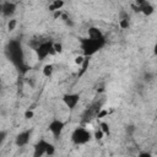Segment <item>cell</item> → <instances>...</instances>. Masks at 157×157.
I'll use <instances>...</instances> for the list:
<instances>
[{"mask_svg": "<svg viewBox=\"0 0 157 157\" xmlns=\"http://www.w3.org/2000/svg\"><path fill=\"white\" fill-rule=\"evenodd\" d=\"M80 48L82 50V55L86 56V58H90L92 55H94L99 49L103 48V45H101L99 43L90 39V38H81L80 39Z\"/></svg>", "mask_w": 157, "mask_h": 157, "instance_id": "cell-3", "label": "cell"}, {"mask_svg": "<svg viewBox=\"0 0 157 157\" xmlns=\"http://www.w3.org/2000/svg\"><path fill=\"white\" fill-rule=\"evenodd\" d=\"M137 11H141L145 16H151L155 12V7L148 1H139L137 2Z\"/></svg>", "mask_w": 157, "mask_h": 157, "instance_id": "cell-11", "label": "cell"}, {"mask_svg": "<svg viewBox=\"0 0 157 157\" xmlns=\"http://www.w3.org/2000/svg\"><path fill=\"white\" fill-rule=\"evenodd\" d=\"M64 5H65V2H64L63 0H54L53 2L49 4V10H50L52 12L59 11V10H61V9L64 7Z\"/></svg>", "mask_w": 157, "mask_h": 157, "instance_id": "cell-12", "label": "cell"}, {"mask_svg": "<svg viewBox=\"0 0 157 157\" xmlns=\"http://www.w3.org/2000/svg\"><path fill=\"white\" fill-rule=\"evenodd\" d=\"M6 139H7V131L6 130H0V146L4 145Z\"/></svg>", "mask_w": 157, "mask_h": 157, "instance_id": "cell-19", "label": "cell"}, {"mask_svg": "<svg viewBox=\"0 0 157 157\" xmlns=\"http://www.w3.org/2000/svg\"><path fill=\"white\" fill-rule=\"evenodd\" d=\"M91 140H92V132L83 126H78L71 132V141L77 146L86 145Z\"/></svg>", "mask_w": 157, "mask_h": 157, "instance_id": "cell-2", "label": "cell"}, {"mask_svg": "<svg viewBox=\"0 0 157 157\" xmlns=\"http://www.w3.org/2000/svg\"><path fill=\"white\" fill-rule=\"evenodd\" d=\"M0 90H1V86H0Z\"/></svg>", "mask_w": 157, "mask_h": 157, "instance_id": "cell-26", "label": "cell"}, {"mask_svg": "<svg viewBox=\"0 0 157 157\" xmlns=\"http://www.w3.org/2000/svg\"><path fill=\"white\" fill-rule=\"evenodd\" d=\"M80 99H81V96H80L78 93H74V92H71V93H65V94L63 96V103L65 104V107H66L70 112H72V110L77 107V104L80 103Z\"/></svg>", "mask_w": 157, "mask_h": 157, "instance_id": "cell-6", "label": "cell"}, {"mask_svg": "<svg viewBox=\"0 0 157 157\" xmlns=\"http://www.w3.org/2000/svg\"><path fill=\"white\" fill-rule=\"evenodd\" d=\"M137 157H155V156H152L150 152H141Z\"/></svg>", "mask_w": 157, "mask_h": 157, "instance_id": "cell-24", "label": "cell"}, {"mask_svg": "<svg viewBox=\"0 0 157 157\" xmlns=\"http://www.w3.org/2000/svg\"><path fill=\"white\" fill-rule=\"evenodd\" d=\"M108 114V110L107 109H101L98 113H97V118H103V117H105Z\"/></svg>", "mask_w": 157, "mask_h": 157, "instance_id": "cell-22", "label": "cell"}, {"mask_svg": "<svg viewBox=\"0 0 157 157\" xmlns=\"http://www.w3.org/2000/svg\"><path fill=\"white\" fill-rule=\"evenodd\" d=\"M48 129H49V131L52 132V135H53L55 139H58V137L63 134V131H64V129H65V123H64L63 120L55 118V119H53V120L49 123Z\"/></svg>", "mask_w": 157, "mask_h": 157, "instance_id": "cell-7", "label": "cell"}, {"mask_svg": "<svg viewBox=\"0 0 157 157\" xmlns=\"http://www.w3.org/2000/svg\"><path fill=\"white\" fill-rule=\"evenodd\" d=\"M55 153V146L52 142H48L44 139H40L33 146V157L53 156Z\"/></svg>", "mask_w": 157, "mask_h": 157, "instance_id": "cell-1", "label": "cell"}, {"mask_svg": "<svg viewBox=\"0 0 157 157\" xmlns=\"http://www.w3.org/2000/svg\"><path fill=\"white\" fill-rule=\"evenodd\" d=\"M119 26H120L121 29H126L129 27V18L128 17L126 18H121L120 22H119Z\"/></svg>", "mask_w": 157, "mask_h": 157, "instance_id": "cell-20", "label": "cell"}, {"mask_svg": "<svg viewBox=\"0 0 157 157\" xmlns=\"http://www.w3.org/2000/svg\"><path fill=\"white\" fill-rule=\"evenodd\" d=\"M7 52H9V56L11 58V60L18 65L22 61V49H21V44L16 40H11L9 43L7 47Z\"/></svg>", "mask_w": 157, "mask_h": 157, "instance_id": "cell-5", "label": "cell"}, {"mask_svg": "<svg viewBox=\"0 0 157 157\" xmlns=\"http://www.w3.org/2000/svg\"><path fill=\"white\" fill-rule=\"evenodd\" d=\"M32 129H26V130H22L20 131L16 137H15V145L17 147H23L26 145H28L29 140H31V135H32Z\"/></svg>", "mask_w": 157, "mask_h": 157, "instance_id": "cell-8", "label": "cell"}, {"mask_svg": "<svg viewBox=\"0 0 157 157\" xmlns=\"http://www.w3.org/2000/svg\"><path fill=\"white\" fill-rule=\"evenodd\" d=\"M104 135H109L110 134V128H109V124L105 123V121H101L99 124V128H98Z\"/></svg>", "mask_w": 157, "mask_h": 157, "instance_id": "cell-14", "label": "cell"}, {"mask_svg": "<svg viewBox=\"0 0 157 157\" xmlns=\"http://www.w3.org/2000/svg\"><path fill=\"white\" fill-rule=\"evenodd\" d=\"M53 50L55 52V54H61L64 50V47L59 42H53Z\"/></svg>", "mask_w": 157, "mask_h": 157, "instance_id": "cell-15", "label": "cell"}, {"mask_svg": "<svg viewBox=\"0 0 157 157\" xmlns=\"http://www.w3.org/2000/svg\"><path fill=\"white\" fill-rule=\"evenodd\" d=\"M23 117H25V119H27V120H29V119H32L33 117H34V112H33V109H31V108H28L25 113H23Z\"/></svg>", "mask_w": 157, "mask_h": 157, "instance_id": "cell-18", "label": "cell"}, {"mask_svg": "<svg viewBox=\"0 0 157 157\" xmlns=\"http://www.w3.org/2000/svg\"><path fill=\"white\" fill-rule=\"evenodd\" d=\"M34 52H36V55H37L38 60H44L49 55H54L55 54V52L53 50V42H50V40L40 42L34 48Z\"/></svg>", "mask_w": 157, "mask_h": 157, "instance_id": "cell-4", "label": "cell"}, {"mask_svg": "<svg viewBox=\"0 0 157 157\" xmlns=\"http://www.w3.org/2000/svg\"><path fill=\"white\" fill-rule=\"evenodd\" d=\"M103 136H104V134H103L99 129H97V130L92 134V137H94L96 140H102V139H103Z\"/></svg>", "mask_w": 157, "mask_h": 157, "instance_id": "cell-21", "label": "cell"}, {"mask_svg": "<svg viewBox=\"0 0 157 157\" xmlns=\"http://www.w3.org/2000/svg\"><path fill=\"white\" fill-rule=\"evenodd\" d=\"M16 26H17V20L10 18L9 22H7V29H9V31H13V29L16 28Z\"/></svg>", "mask_w": 157, "mask_h": 157, "instance_id": "cell-16", "label": "cell"}, {"mask_svg": "<svg viewBox=\"0 0 157 157\" xmlns=\"http://www.w3.org/2000/svg\"><path fill=\"white\" fill-rule=\"evenodd\" d=\"M61 16H63V11H61V10H59V11H54V12H53V17H54V20L60 18Z\"/></svg>", "mask_w": 157, "mask_h": 157, "instance_id": "cell-23", "label": "cell"}, {"mask_svg": "<svg viewBox=\"0 0 157 157\" xmlns=\"http://www.w3.org/2000/svg\"><path fill=\"white\" fill-rule=\"evenodd\" d=\"M42 72H43V76L50 77V76L53 75V72H54V66H53V64H47V65H44Z\"/></svg>", "mask_w": 157, "mask_h": 157, "instance_id": "cell-13", "label": "cell"}, {"mask_svg": "<svg viewBox=\"0 0 157 157\" xmlns=\"http://www.w3.org/2000/svg\"><path fill=\"white\" fill-rule=\"evenodd\" d=\"M1 11H2V2H0V15H1Z\"/></svg>", "mask_w": 157, "mask_h": 157, "instance_id": "cell-25", "label": "cell"}, {"mask_svg": "<svg viewBox=\"0 0 157 157\" xmlns=\"http://www.w3.org/2000/svg\"><path fill=\"white\" fill-rule=\"evenodd\" d=\"M16 12V4L12 1H4L2 2V11H1V16L4 17H12V15Z\"/></svg>", "mask_w": 157, "mask_h": 157, "instance_id": "cell-10", "label": "cell"}, {"mask_svg": "<svg viewBox=\"0 0 157 157\" xmlns=\"http://www.w3.org/2000/svg\"><path fill=\"white\" fill-rule=\"evenodd\" d=\"M85 60H86V56H83V55H77V56H75L74 63H75L76 65H78V66H81V65H83Z\"/></svg>", "mask_w": 157, "mask_h": 157, "instance_id": "cell-17", "label": "cell"}, {"mask_svg": "<svg viewBox=\"0 0 157 157\" xmlns=\"http://www.w3.org/2000/svg\"><path fill=\"white\" fill-rule=\"evenodd\" d=\"M87 38L99 43L101 45H104L105 44V37L103 34V32L98 28V27H90L88 31H87Z\"/></svg>", "mask_w": 157, "mask_h": 157, "instance_id": "cell-9", "label": "cell"}]
</instances>
